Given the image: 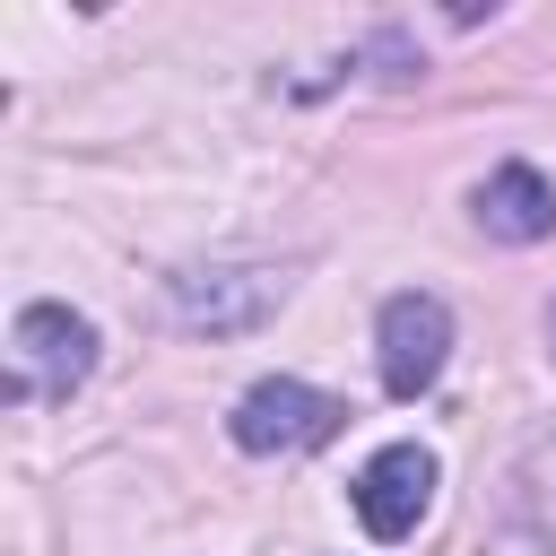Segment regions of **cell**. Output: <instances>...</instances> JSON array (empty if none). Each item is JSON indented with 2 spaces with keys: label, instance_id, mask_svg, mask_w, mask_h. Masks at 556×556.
<instances>
[{
  "label": "cell",
  "instance_id": "cell-1",
  "mask_svg": "<svg viewBox=\"0 0 556 556\" xmlns=\"http://www.w3.org/2000/svg\"><path fill=\"white\" fill-rule=\"evenodd\" d=\"M339 400L330 391H313V382H295V374H269V382H252L243 400H235V443L243 452H261V460H287V452H321L330 434H339Z\"/></svg>",
  "mask_w": 556,
  "mask_h": 556
},
{
  "label": "cell",
  "instance_id": "cell-2",
  "mask_svg": "<svg viewBox=\"0 0 556 556\" xmlns=\"http://www.w3.org/2000/svg\"><path fill=\"white\" fill-rule=\"evenodd\" d=\"M96 374V321L70 304H26L17 313V374L9 400H70Z\"/></svg>",
  "mask_w": 556,
  "mask_h": 556
},
{
  "label": "cell",
  "instance_id": "cell-3",
  "mask_svg": "<svg viewBox=\"0 0 556 556\" xmlns=\"http://www.w3.org/2000/svg\"><path fill=\"white\" fill-rule=\"evenodd\" d=\"M374 356H382V391H391V400L434 391V374H443V356H452V313H443V295H426V287L391 295L382 321H374Z\"/></svg>",
  "mask_w": 556,
  "mask_h": 556
},
{
  "label": "cell",
  "instance_id": "cell-4",
  "mask_svg": "<svg viewBox=\"0 0 556 556\" xmlns=\"http://www.w3.org/2000/svg\"><path fill=\"white\" fill-rule=\"evenodd\" d=\"M434 504V452L426 443H382L365 469H356V521L374 539H408Z\"/></svg>",
  "mask_w": 556,
  "mask_h": 556
},
{
  "label": "cell",
  "instance_id": "cell-5",
  "mask_svg": "<svg viewBox=\"0 0 556 556\" xmlns=\"http://www.w3.org/2000/svg\"><path fill=\"white\" fill-rule=\"evenodd\" d=\"M278 295H287V278H269V269H182L174 278V321H191V330H243Z\"/></svg>",
  "mask_w": 556,
  "mask_h": 556
},
{
  "label": "cell",
  "instance_id": "cell-6",
  "mask_svg": "<svg viewBox=\"0 0 556 556\" xmlns=\"http://www.w3.org/2000/svg\"><path fill=\"white\" fill-rule=\"evenodd\" d=\"M478 226H486L495 243H539V235H556V191H547V174H539V165H495V174L478 182Z\"/></svg>",
  "mask_w": 556,
  "mask_h": 556
},
{
  "label": "cell",
  "instance_id": "cell-7",
  "mask_svg": "<svg viewBox=\"0 0 556 556\" xmlns=\"http://www.w3.org/2000/svg\"><path fill=\"white\" fill-rule=\"evenodd\" d=\"M547 348H556V304H547Z\"/></svg>",
  "mask_w": 556,
  "mask_h": 556
}]
</instances>
